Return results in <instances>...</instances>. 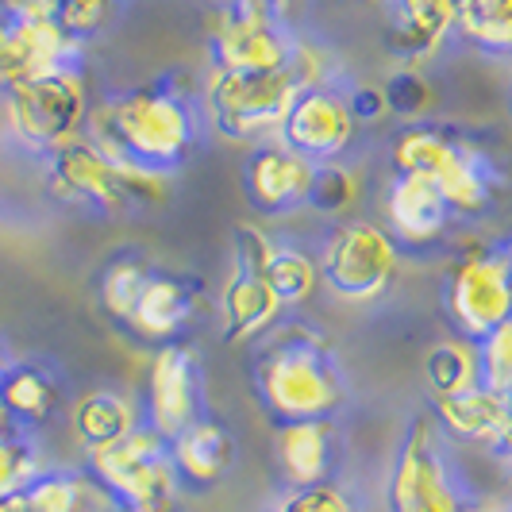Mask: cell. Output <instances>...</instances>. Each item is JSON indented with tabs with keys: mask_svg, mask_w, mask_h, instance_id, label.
Returning <instances> with one entry per match:
<instances>
[{
	"mask_svg": "<svg viewBox=\"0 0 512 512\" xmlns=\"http://www.w3.org/2000/svg\"><path fill=\"white\" fill-rule=\"evenodd\" d=\"M85 139H93L112 162L178 174L201 143V108L174 85L128 89L89 108Z\"/></svg>",
	"mask_w": 512,
	"mask_h": 512,
	"instance_id": "cell-1",
	"label": "cell"
},
{
	"mask_svg": "<svg viewBox=\"0 0 512 512\" xmlns=\"http://www.w3.org/2000/svg\"><path fill=\"white\" fill-rule=\"evenodd\" d=\"M255 385L266 412L289 420H332L347 401V382L339 374L328 335L308 328L301 320L278 324L262 335L255 362Z\"/></svg>",
	"mask_w": 512,
	"mask_h": 512,
	"instance_id": "cell-2",
	"label": "cell"
},
{
	"mask_svg": "<svg viewBox=\"0 0 512 512\" xmlns=\"http://www.w3.org/2000/svg\"><path fill=\"white\" fill-rule=\"evenodd\" d=\"M301 93L297 77L289 70L274 74H228V70H208L201 89V112L208 128L220 131L231 143H266L278 139L285 112L293 108Z\"/></svg>",
	"mask_w": 512,
	"mask_h": 512,
	"instance_id": "cell-3",
	"label": "cell"
},
{
	"mask_svg": "<svg viewBox=\"0 0 512 512\" xmlns=\"http://www.w3.org/2000/svg\"><path fill=\"white\" fill-rule=\"evenodd\" d=\"M89 85L81 66L20 81L4 93V116L12 139L35 154H54L89 124Z\"/></svg>",
	"mask_w": 512,
	"mask_h": 512,
	"instance_id": "cell-4",
	"label": "cell"
},
{
	"mask_svg": "<svg viewBox=\"0 0 512 512\" xmlns=\"http://www.w3.org/2000/svg\"><path fill=\"white\" fill-rule=\"evenodd\" d=\"M320 278L339 301L370 305L382 301L401 270V247L382 220L347 216L339 220L320 251Z\"/></svg>",
	"mask_w": 512,
	"mask_h": 512,
	"instance_id": "cell-5",
	"label": "cell"
},
{
	"mask_svg": "<svg viewBox=\"0 0 512 512\" xmlns=\"http://www.w3.org/2000/svg\"><path fill=\"white\" fill-rule=\"evenodd\" d=\"M212 66L228 74H274L289 70L297 31L266 0H220L208 16Z\"/></svg>",
	"mask_w": 512,
	"mask_h": 512,
	"instance_id": "cell-6",
	"label": "cell"
},
{
	"mask_svg": "<svg viewBox=\"0 0 512 512\" xmlns=\"http://www.w3.org/2000/svg\"><path fill=\"white\" fill-rule=\"evenodd\" d=\"M89 478L116 505H174L178 501V470L170 459V439L139 424L128 439L89 451Z\"/></svg>",
	"mask_w": 512,
	"mask_h": 512,
	"instance_id": "cell-7",
	"label": "cell"
},
{
	"mask_svg": "<svg viewBox=\"0 0 512 512\" xmlns=\"http://www.w3.org/2000/svg\"><path fill=\"white\" fill-rule=\"evenodd\" d=\"M443 312L466 339H482L512 316V262L497 247H470L455 258L443 282Z\"/></svg>",
	"mask_w": 512,
	"mask_h": 512,
	"instance_id": "cell-8",
	"label": "cell"
},
{
	"mask_svg": "<svg viewBox=\"0 0 512 512\" xmlns=\"http://www.w3.org/2000/svg\"><path fill=\"white\" fill-rule=\"evenodd\" d=\"M462 505L455 470L439 447L436 420L416 416L389 474V512H459Z\"/></svg>",
	"mask_w": 512,
	"mask_h": 512,
	"instance_id": "cell-9",
	"label": "cell"
},
{
	"mask_svg": "<svg viewBox=\"0 0 512 512\" xmlns=\"http://www.w3.org/2000/svg\"><path fill=\"white\" fill-rule=\"evenodd\" d=\"M143 424L162 439H174L193 420L205 416V378L201 362L189 343H162L154 347L143 370Z\"/></svg>",
	"mask_w": 512,
	"mask_h": 512,
	"instance_id": "cell-10",
	"label": "cell"
},
{
	"mask_svg": "<svg viewBox=\"0 0 512 512\" xmlns=\"http://www.w3.org/2000/svg\"><path fill=\"white\" fill-rule=\"evenodd\" d=\"M359 116L351 108V93L343 81H328V85H312L301 89L293 108L282 120V139L289 151L305 154L308 162H343L347 151L359 139Z\"/></svg>",
	"mask_w": 512,
	"mask_h": 512,
	"instance_id": "cell-11",
	"label": "cell"
},
{
	"mask_svg": "<svg viewBox=\"0 0 512 512\" xmlns=\"http://www.w3.org/2000/svg\"><path fill=\"white\" fill-rule=\"evenodd\" d=\"M47 181H51V193L58 201L97 208L104 216H128L135 208L124 189L120 162H112L85 135H77L66 147L47 154Z\"/></svg>",
	"mask_w": 512,
	"mask_h": 512,
	"instance_id": "cell-12",
	"label": "cell"
},
{
	"mask_svg": "<svg viewBox=\"0 0 512 512\" xmlns=\"http://www.w3.org/2000/svg\"><path fill=\"white\" fill-rule=\"evenodd\" d=\"M382 224L401 251H428L455 231V212L428 174H393L382 193Z\"/></svg>",
	"mask_w": 512,
	"mask_h": 512,
	"instance_id": "cell-13",
	"label": "cell"
},
{
	"mask_svg": "<svg viewBox=\"0 0 512 512\" xmlns=\"http://www.w3.org/2000/svg\"><path fill=\"white\" fill-rule=\"evenodd\" d=\"M312 174H316V162L289 151L282 139H266L247 158L243 185H247L251 205L262 216H289V212L308 205Z\"/></svg>",
	"mask_w": 512,
	"mask_h": 512,
	"instance_id": "cell-14",
	"label": "cell"
},
{
	"mask_svg": "<svg viewBox=\"0 0 512 512\" xmlns=\"http://www.w3.org/2000/svg\"><path fill=\"white\" fill-rule=\"evenodd\" d=\"M432 420H436L439 436L459 439V443H470V447H486V451H497V443L509 436L512 428L509 397L489 389V385L432 397Z\"/></svg>",
	"mask_w": 512,
	"mask_h": 512,
	"instance_id": "cell-15",
	"label": "cell"
},
{
	"mask_svg": "<svg viewBox=\"0 0 512 512\" xmlns=\"http://www.w3.org/2000/svg\"><path fill=\"white\" fill-rule=\"evenodd\" d=\"M216 312H220V332L228 343H255L282 324L285 305L278 301V293L270 289L266 278L243 274L231 266V278L220 289Z\"/></svg>",
	"mask_w": 512,
	"mask_h": 512,
	"instance_id": "cell-16",
	"label": "cell"
},
{
	"mask_svg": "<svg viewBox=\"0 0 512 512\" xmlns=\"http://www.w3.org/2000/svg\"><path fill=\"white\" fill-rule=\"evenodd\" d=\"M274 455H278V470H282L289 489L332 482L335 424L332 420H289V424H278Z\"/></svg>",
	"mask_w": 512,
	"mask_h": 512,
	"instance_id": "cell-17",
	"label": "cell"
},
{
	"mask_svg": "<svg viewBox=\"0 0 512 512\" xmlns=\"http://www.w3.org/2000/svg\"><path fill=\"white\" fill-rule=\"evenodd\" d=\"M193 308H197V289H193V282H185L178 274L154 270L151 282H147V289H143V297H139V305H135V312L128 316L124 328H128L139 343L162 347V343H174V339L185 332Z\"/></svg>",
	"mask_w": 512,
	"mask_h": 512,
	"instance_id": "cell-18",
	"label": "cell"
},
{
	"mask_svg": "<svg viewBox=\"0 0 512 512\" xmlns=\"http://www.w3.org/2000/svg\"><path fill=\"white\" fill-rule=\"evenodd\" d=\"M432 181L439 185V193L447 197V205L455 212V220H474L486 216V208L493 205V189H497V174L489 170V158L478 147H470L466 139H451L447 154L439 158V166L432 170Z\"/></svg>",
	"mask_w": 512,
	"mask_h": 512,
	"instance_id": "cell-19",
	"label": "cell"
},
{
	"mask_svg": "<svg viewBox=\"0 0 512 512\" xmlns=\"http://www.w3.org/2000/svg\"><path fill=\"white\" fill-rule=\"evenodd\" d=\"M459 0H393V51L409 62L412 70L439 54L459 31Z\"/></svg>",
	"mask_w": 512,
	"mask_h": 512,
	"instance_id": "cell-20",
	"label": "cell"
},
{
	"mask_svg": "<svg viewBox=\"0 0 512 512\" xmlns=\"http://www.w3.org/2000/svg\"><path fill=\"white\" fill-rule=\"evenodd\" d=\"M139 424H143V405L124 389H89L70 409V432L85 455L128 439Z\"/></svg>",
	"mask_w": 512,
	"mask_h": 512,
	"instance_id": "cell-21",
	"label": "cell"
},
{
	"mask_svg": "<svg viewBox=\"0 0 512 512\" xmlns=\"http://www.w3.org/2000/svg\"><path fill=\"white\" fill-rule=\"evenodd\" d=\"M170 459H174L181 486L208 489L231 470V462H235V439H231V432L220 420L201 416L185 432H178V436L170 439Z\"/></svg>",
	"mask_w": 512,
	"mask_h": 512,
	"instance_id": "cell-22",
	"label": "cell"
},
{
	"mask_svg": "<svg viewBox=\"0 0 512 512\" xmlns=\"http://www.w3.org/2000/svg\"><path fill=\"white\" fill-rule=\"evenodd\" d=\"M0 401L12 416V424L20 432H31V428L47 424L58 409V382L51 378L47 366L8 362V370L0 374Z\"/></svg>",
	"mask_w": 512,
	"mask_h": 512,
	"instance_id": "cell-23",
	"label": "cell"
},
{
	"mask_svg": "<svg viewBox=\"0 0 512 512\" xmlns=\"http://www.w3.org/2000/svg\"><path fill=\"white\" fill-rule=\"evenodd\" d=\"M424 382L432 389V397H447V393H462V389L482 385L478 343L459 332L436 339L424 355Z\"/></svg>",
	"mask_w": 512,
	"mask_h": 512,
	"instance_id": "cell-24",
	"label": "cell"
},
{
	"mask_svg": "<svg viewBox=\"0 0 512 512\" xmlns=\"http://www.w3.org/2000/svg\"><path fill=\"white\" fill-rule=\"evenodd\" d=\"M35 512H112V497L104 493L89 474H66V470H43L31 486Z\"/></svg>",
	"mask_w": 512,
	"mask_h": 512,
	"instance_id": "cell-25",
	"label": "cell"
},
{
	"mask_svg": "<svg viewBox=\"0 0 512 512\" xmlns=\"http://www.w3.org/2000/svg\"><path fill=\"white\" fill-rule=\"evenodd\" d=\"M455 39L493 58H512V0H478L459 8Z\"/></svg>",
	"mask_w": 512,
	"mask_h": 512,
	"instance_id": "cell-26",
	"label": "cell"
},
{
	"mask_svg": "<svg viewBox=\"0 0 512 512\" xmlns=\"http://www.w3.org/2000/svg\"><path fill=\"white\" fill-rule=\"evenodd\" d=\"M266 282L278 293V301L285 308H301L305 301L316 297V289L324 285L320 278V262L308 255L297 243H278L274 262L266 266Z\"/></svg>",
	"mask_w": 512,
	"mask_h": 512,
	"instance_id": "cell-27",
	"label": "cell"
},
{
	"mask_svg": "<svg viewBox=\"0 0 512 512\" xmlns=\"http://www.w3.org/2000/svg\"><path fill=\"white\" fill-rule=\"evenodd\" d=\"M151 274H154V266L147 258H139V255L112 258L101 274V308L112 320L128 324V316L135 312V305H139V297H143V289L151 282Z\"/></svg>",
	"mask_w": 512,
	"mask_h": 512,
	"instance_id": "cell-28",
	"label": "cell"
},
{
	"mask_svg": "<svg viewBox=\"0 0 512 512\" xmlns=\"http://www.w3.org/2000/svg\"><path fill=\"white\" fill-rule=\"evenodd\" d=\"M362 181L359 174L347 166V162H320L316 174H312V193H308V205L320 216H343L359 205Z\"/></svg>",
	"mask_w": 512,
	"mask_h": 512,
	"instance_id": "cell-29",
	"label": "cell"
},
{
	"mask_svg": "<svg viewBox=\"0 0 512 512\" xmlns=\"http://www.w3.org/2000/svg\"><path fill=\"white\" fill-rule=\"evenodd\" d=\"M382 93H385V104H389V116L401 120V128L405 124H428V112L436 104V93H432L428 77L420 74V70H412V66L397 70L382 85Z\"/></svg>",
	"mask_w": 512,
	"mask_h": 512,
	"instance_id": "cell-30",
	"label": "cell"
},
{
	"mask_svg": "<svg viewBox=\"0 0 512 512\" xmlns=\"http://www.w3.org/2000/svg\"><path fill=\"white\" fill-rule=\"evenodd\" d=\"M39 474H43V459L27 432L16 428V432L0 436V497L27 489Z\"/></svg>",
	"mask_w": 512,
	"mask_h": 512,
	"instance_id": "cell-31",
	"label": "cell"
},
{
	"mask_svg": "<svg viewBox=\"0 0 512 512\" xmlns=\"http://www.w3.org/2000/svg\"><path fill=\"white\" fill-rule=\"evenodd\" d=\"M478 355H482V385L512 393V316L478 339Z\"/></svg>",
	"mask_w": 512,
	"mask_h": 512,
	"instance_id": "cell-32",
	"label": "cell"
},
{
	"mask_svg": "<svg viewBox=\"0 0 512 512\" xmlns=\"http://www.w3.org/2000/svg\"><path fill=\"white\" fill-rule=\"evenodd\" d=\"M31 77H39V70L31 62V51H27L20 27L8 16H0V93L16 89L20 81H31Z\"/></svg>",
	"mask_w": 512,
	"mask_h": 512,
	"instance_id": "cell-33",
	"label": "cell"
},
{
	"mask_svg": "<svg viewBox=\"0 0 512 512\" xmlns=\"http://www.w3.org/2000/svg\"><path fill=\"white\" fill-rule=\"evenodd\" d=\"M274 251H278V239L262 228V224L243 220V224L235 228V270L266 278V266L274 262Z\"/></svg>",
	"mask_w": 512,
	"mask_h": 512,
	"instance_id": "cell-34",
	"label": "cell"
},
{
	"mask_svg": "<svg viewBox=\"0 0 512 512\" xmlns=\"http://www.w3.org/2000/svg\"><path fill=\"white\" fill-rule=\"evenodd\" d=\"M274 512H355V505H351V497L343 493V486L320 482V486L285 489V497L278 501Z\"/></svg>",
	"mask_w": 512,
	"mask_h": 512,
	"instance_id": "cell-35",
	"label": "cell"
},
{
	"mask_svg": "<svg viewBox=\"0 0 512 512\" xmlns=\"http://www.w3.org/2000/svg\"><path fill=\"white\" fill-rule=\"evenodd\" d=\"M351 108L359 116V124H378V120H389V104H385L382 85H351Z\"/></svg>",
	"mask_w": 512,
	"mask_h": 512,
	"instance_id": "cell-36",
	"label": "cell"
},
{
	"mask_svg": "<svg viewBox=\"0 0 512 512\" xmlns=\"http://www.w3.org/2000/svg\"><path fill=\"white\" fill-rule=\"evenodd\" d=\"M0 512H35V505H31V493H27V489H16V493L0 497Z\"/></svg>",
	"mask_w": 512,
	"mask_h": 512,
	"instance_id": "cell-37",
	"label": "cell"
},
{
	"mask_svg": "<svg viewBox=\"0 0 512 512\" xmlns=\"http://www.w3.org/2000/svg\"><path fill=\"white\" fill-rule=\"evenodd\" d=\"M112 512H178L174 505H112Z\"/></svg>",
	"mask_w": 512,
	"mask_h": 512,
	"instance_id": "cell-38",
	"label": "cell"
},
{
	"mask_svg": "<svg viewBox=\"0 0 512 512\" xmlns=\"http://www.w3.org/2000/svg\"><path fill=\"white\" fill-rule=\"evenodd\" d=\"M462 512H505V509H501V505H478V501H466Z\"/></svg>",
	"mask_w": 512,
	"mask_h": 512,
	"instance_id": "cell-39",
	"label": "cell"
},
{
	"mask_svg": "<svg viewBox=\"0 0 512 512\" xmlns=\"http://www.w3.org/2000/svg\"><path fill=\"white\" fill-rule=\"evenodd\" d=\"M266 4H270V8H274L282 20H289V4H293V0H266Z\"/></svg>",
	"mask_w": 512,
	"mask_h": 512,
	"instance_id": "cell-40",
	"label": "cell"
},
{
	"mask_svg": "<svg viewBox=\"0 0 512 512\" xmlns=\"http://www.w3.org/2000/svg\"><path fill=\"white\" fill-rule=\"evenodd\" d=\"M505 489H509V501H512V459H505Z\"/></svg>",
	"mask_w": 512,
	"mask_h": 512,
	"instance_id": "cell-41",
	"label": "cell"
},
{
	"mask_svg": "<svg viewBox=\"0 0 512 512\" xmlns=\"http://www.w3.org/2000/svg\"><path fill=\"white\" fill-rule=\"evenodd\" d=\"M8 362H12V359H8V351H4V343H0V374L8 370Z\"/></svg>",
	"mask_w": 512,
	"mask_h": 512,
	"instance_id": "cell-42",
	"label": "cell"
},
{
	"mask_svg": "<svg viewBox=\"0 0 512 512\" xmlns=\"http://www.w3.org/2000/svg\"><path fill=\"white\" fill-rule=\"evenodd\" d=\"M505 397H509V424H512V393H505Z\"/></svg>",
	"mask_w": 512,
	"mask_h": 512,
	"instance_id": "cell-43",
	"label": "cell"
},
{
	"mask_svg": "<svg viewBox=\"0 0 512 512\" xmlns=\"http://www.w3.org/2000/svg\"><path fill=\"white\" fill-rule=\"evenodd\" d=\"M509 108H512V97H509Z\"/></svg>",
	"mask_w": 512,
	"mask_h": 512,
	"instance_id": "cell-44",
	"label": "cell"
}]
</instances>
